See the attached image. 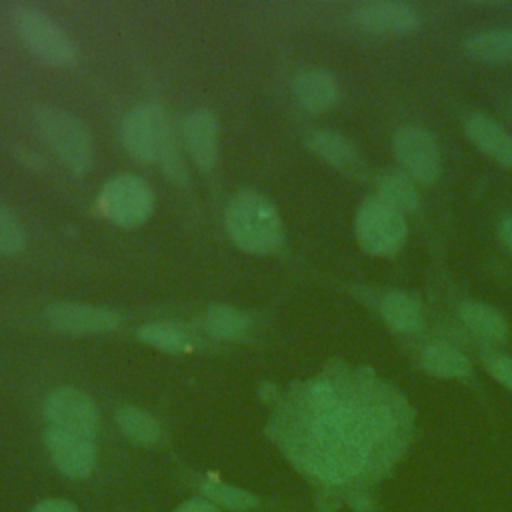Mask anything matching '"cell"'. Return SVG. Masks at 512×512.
<instances>
[{
    "mask_svg": "<svg viewBox=\"0 0 512 512\" xmlns=\"http://www.w3.org/2000/svg\"><path fill=\"white\" fill-rule=\"evenodd\" d=\"M226 230L234 244L252 254H272L284 242L276 208L260 194L242 190L226 208Z\"/></svg>",
    "mask_w": 512,
    "mask_h": 512,
    "instance_id": "6da1fadb",
    "label": "cell"
},
{
    "mask_svg": "<svg viewBox=\"0 0 512 512\" xmlns=\"http://www.w3.org/2000/svg\"><path fill=\"white\" fill-rule=\"evenodd\" d=\"M48 324L64 334H92L108 332L120 324V316L112 310L78 304V302H54L46 308Z\"/></svg>",
    "mask_w": 512,
    "mask_h": 512,
    "instance_id": "30bf717a",
    "label": "cell"
},
{
    "mask_svg": "<svg viewBox=\"0 0 512 512\" xmlns=\"http://www.w3.org/2000/svg\"><path fill=\"white\" fill-rule=\"evenodd\" d=\"M24 246V232L18 220L0 206V254H14Z\"/></svg>",
    "mask_w": 512,
    "mask_h": 512,
    "instance_id": "d4e9b609",
    "label": "cell"
},
{
    "mask_svg": "<svg viewBox=\"0 0 512 512\" xmlns=\"http://www.w3.org/2000/svg\"><path fill=\"white\" fill-rule=\"evenodd\" d=\"M124 148L140 162H162L170 176H182L166 112L156 104L130 110L122 122Z\"/></svg>",
    "mask_w": 512,
    "mask_h": 512,
    "instance_id": "7a4b0ae2",
    "label": "cell"
},
{
    "mask_svg": "<svg viewBox=\"0 0 512 512\" xmlns=\"http://www.w3.org/2000/svg\"><path fill=\"white\" fill-rule=\"evenodd\" d=\"M32 512H78V508L66 500H44Z\"/></svg>",
    "mask_w": 512,
    "mask_h": 512,
    "instance_id": "4316f807",
    "label": "cell"
},
{
    "mask_svg": "<svg viewBox=\"0 0 512 512\" xmlns=\"http://www.w3.org/2000/svg\"><path fill=\"white\" fill-rule=\"evenodd\" d=\"M406 222L400 210L382 198H366L356 214V238L362 250L374 256H390L406 240Z\"/></svg>",
    "mask_w": 512,
    "mask_h": 512,
    "instance_id": "5b68a950",
    "label": "cell"
},
{
    "mask_svg": "<svg viewBox=\"0 0 512 512\" xmlns=\"http://www.w3.org/2000/svg\"><path fill=\"white\" fill-rule=\"evenodd\" d=\"M292 88L296 100L310 112H324L338 98L336 80L320 68H308L298 72Z\"/></svg>",
    "mask_w": 512,
    "mask_h": 512,
    "instance_id": "5bb4252c",
    "label": "cell"
},
{
    "mask_svg": "<svg viewBox=\"0 0 512 512\" xmlns=\"http://www.w3.org/2000/svg\"><path fill=\"white\" fill-rule=\"evenodd\" d=\"M354 22L374 34H404L418 26L416 12L402 2H372L354 12Z\"/></svg>",
    "mask_w": 512,
    "mask_h": 512,
    "instance_id": "8fae6325",
    "label": "cell"
},
{
    "mask_svg": "<svg viewBox=\"0 0 512 512\" xmlns=\"http://www.w3.org/2000/svg\"><path fill=\"white\" fill-rule=\"evenodd\" d=\"M422 368L440 378H462L470 374V360L456 348L434 344L422 352Z\"/></svg>",
    "mask_w": 512,
    "mask_h": 512,
    "instance_id": "ffe728a7",
    "label": "cell"
},
{
    "mask_svg": "<svg viewBox=\"0 0 512 512\" xmlns=\"http://www.w3.org/2000/svg\"><path fill=\"white\" fill-rule=\"evenodd\" d=\"M498 234H500V240L506 244V248L512 250V216H506V218L500 222Z\"/></svg>",
    "mask_w": 512,
    "mask_h": 512,
    "instance_id": "f1b7e54d",
    "label": "cell"
},
{
    "mask_svg": "<svg viewBox=\"0 0 512 512\" xmlns=\"http://www.w3.org/2000/svg\"><path fill=\"white\" fill-rule=\"evenodd\" d=\"M44 442L52 462L62 474L70 478L90 476L96 464L94 438L48 426L44 434Z\"/></svg>",
    "mask_w": 512,
    "mask_h": 512,
    "instance_id": "9c48e42d",
    "label": "cell"
},
{
    "mask_svg": "<svg viewBox=\"0 0 512 512\" xmlns=\"http://www.w3.org/2000/svg\"><path fill=\"white\" fill-rule=\"evenodd\" d=\"M116 420H118V426L120 430L132 440V442H138V444H154L158 438H160V424L158 420L140 410V408H134V406H124L116 412Z\"/></svg>",
    "mask_w": 512,
    "mask_h": 512,
    "instance_id": "44dd1931",
    "label": "cell"
},
{
    "mask_svg": "<svg viewBox=\"0 0 512 512\" xmlns=\"http://www.w3.org/2000/svg\"><path fill=\"white\" fill-rule=\"evenodd\" d=\"M488 372L508 390H512V358L502 354H492L486 358Z\"/></svg>",
    "mask_w": 512,
    "mask_h": 512,
    "instance_id": "484cf974",
    "label": "cell"
},
{
    "mask_svg": "<svg viewBox=\"0 0 512 512\" xmlns=\"http://www.w3.org/2000/svg\"><path fill=\"white\" fill-rule=\"evenodd\" d=\"M138 336L144 342H148L160 350H166V352H182V350L190 348L188 338L182 332H178L176 328L166 326V324H144L138 330Z\"/></svg>",
    "mask_w": 512,
    "mask_h": 512,
    "instance_id": "cb8c5ba5",
    "label": "cell"
},
{
    "mask_svg": "<svg viewBox=\"0 0 512 512\" xmlns=\"http://www.w3.org/2000/svg\"><path fill=\"white\" fill-rule=\"evenodd\" d=\"M44 416L52 428L90 438H94L98 428V408L94 400L82 390L70 386L58 388L48 396Z\"/></svg>",
    "mask_w": 512,
    "mask_h": 512,
    "instance_id": "ba28073f",
    "label": "cell"
},
{
    "mask_svg": "<svg viewBox=\"0 0 512 512\" xmlns=\"http://www.w3.org/2000/svg\"><path fill=\"white\" fill-rule=\"evenodd\" d=\"M376 190H378V198H382L386 204H390L400 212H410L418 208L420 200H418L416 186L404 172H398V170L382 172L376 180Z\"/></svg>",
    "mask_w": 512,
    "mask_h": 512,
    "instance_id": "d6986e66",
    "label": "cell"
},
{
    "mask_svg": "<svg viewBox=\"0 0 512 512\" xmlns=\"http://www.w3.org/2000/svg\"><path fill=\"white\" fill-rule=\"evenodd\" d=\"M188 152L200 170H210L218 156V120L210 110H194L184 122Z\"/></svg>",
    "mask_w": 512,
    "mask_h": 512,
    "instance_id": "7c38bea8",
    "label": "cell"
},
{
    "mask_svg": "<svg viewBox=\"0 0 512 512\" xmlns=\"http://www.w3.org/2000/svg\"><path fill=\"white\" fill-rule=\"evenodd\" d=\"M204 494L214 500L216 504L228 508V510H236V512H244L250 510L258 504L256 496L250 492H244L240 488L234 486H226L220 482H206L204 484Z\"/></svg>",
    "mask_w": 512,
    "mask_h": 512,
    "instance_id": "603a6c76",
    "label": "cell"
},
{
    "mask_svg": "<svg viewBox=\"0 0 512 512\" xmlns=\"http://www.w3.org/2000/svg\"><path fill=\"white\" fill-rule=\"evenodd\" d=\"M384 320L398 332H414L424 322V312L420 302L406 292H390L382 300Z\"/></svg>",
    "mask_w": 512,
    "mask_h": 512,
    "instance_id": "ac0fdd59",
    "label": "cell"
},
{
    "mask_svg": "<svg viewBox=\"0 0 512 512\" xmlns=\"http://www.w3.org/2000/svg\"><path fill=\"white\" fill-rule=\"evenodd\" d=\"M308 146L314 154H318L322 160H326L328 164H332L340 170L356 172L362 166V158H360L358 150L342 134H336L330 130L314 132L308 138Z\"/></svg>",
    "mask_w": 512,
    "mask_h": 512,
    "instance_id": "9a60e30c",
    "label": "cell"
},
{
    "mask_svg": "<svg viewBox=\"0 0 512 512\" xmlns=\"http://www.w3.org/2000/svg\"><path fill=\"white\" fill-rule=\"evenodd\" d=\"M102 214L118 226L142 224L154 208V196L150 186L132 174H122L108 180L100 190Z\"/></svg>",
    "mask_w": 512,
    "mask_h": 512,
    "instance_id": "8992f818",
    "label": "cell"
},
{
    "mask_svg": "<svg viewBox=\"0 0 512 512\" xmlns=\"http://www.w3.org/2000/svg\"><path fill=\"white\" fill-rule=\"evenodd\" d=\"M176 512H218L212 504L204 502V500H188L186 504H182Z\"/></svg>",
    "mask_w": 512,
    "mask_h": 512,
    "instance_id": "83f0119b",
    "label": "cell"
},
{
    "mask_svg": "<svg viewBox=\"0 0 512 512\" xmlns=\"http://www.w3.org/2000/svg\"><path fill=\"white\" fill-rule=\"evenodd\" d=\"M458 316L470 332H474L484 340L500 342L508 336V324L504 316L496 308L484 302H476V300L462 302L458 308Z\"/></svg>",
    "mask_w": 512,
    "mask_h": 512,
    "instance_id": "2e32d148",
    "label": "cell"
},
{
    "mask_svg": "<svg viewBox=\"0 0 512 512\" xmlns=\"http://www.w3.org/2000/svg\"><path fill=\"white\" fill-rule=\"evenodd\" d=\"M206 328L218 338H238L248 330V318L230 306H212L206 314Z\"/></svg>",
    "mask_w": 512,
    "mask_h": 512,
    "instance_id": "7402d4cb",
    "label": "cell"
},
{
    "mask_svg": "<svg viewBox=\"0 0 512 512\" xmlns=\"http://www.w3.org/2000/svg\"><path fill=\"white\" fill-rule=\"evenodd\" d=\"M464 52L482 62H512V30H488L472 34L464 42Z\"/></svg>",
    "mask_w": 512,
    "mask_h": 512,
    "instance_id": "e0dca14e",
    "label": "cell"
},
{
    "mask_svg": "<svg viewBox=\"0 0 512 512\" xmlns=\"http://www.w3.org/2000/svg\"><path fill=\"white\" fill-rule=\"evenodd\" d=\"M40 138L74 174H86L94 162V144L88 128L68 110L42 104L34 112Z\"/></svg>",
    "mask_w": 512,
    "mask_h": 512,
    "instance_id": "3957f363",
    "label": "cell"
},
{
    "mask_svg": "<svg viewBox=\"0 0 512 512\" xmlns=\"http://www.w3.org/2000/svg\"><path fill=\"white\" fill-rule=\"evenodd\" d=\"M12 24L22 42L46 62L54 66H74L78 62L74 40L42 10L18 4L12 10Z\"/></svg>",
    "mask_w": 512,
    "mask_h": 512,
    "instance_id": "277c9868",
    "label": "cell"
},
{
    "mask_svg": "<svg viewBox=\"0 0 512 512\" xmlns=\"http://www.w3.org/2000/svg\"><path fill=\"white\" fill-rule=\"evenodd\" d=\"M394 152L404 174L418 184H432L440 174L434 136L422 126H404L394 134Z\"/></svg>",
    "mask_w": 512,
    "mask_h": 512,
    "instance_id": "52a82bcc",
    "label": "cell"
},
{
    "mask_svg": "<svg viewBox=\"0 0 512 512\" xmlns=\"http://www.w3.org/2000/svg\"><path fill=\"white\" fill-rule=\"evenodd\" d=\"M468 138L492 160L512 168V136L484 114H474L466 120L464 126Z\"/></svg>",
    "mask_w": 512,
    "mask_h": 512,
    "instance_id": "4fadbf2b",
    "label": "cell"
}]
</instances>
